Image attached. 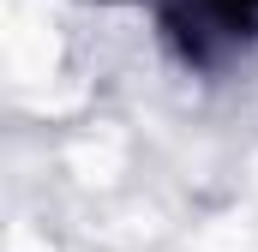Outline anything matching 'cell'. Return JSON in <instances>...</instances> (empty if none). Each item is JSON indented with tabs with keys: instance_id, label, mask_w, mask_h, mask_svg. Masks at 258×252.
<instances>
[{
	"instance_id": "6da1fadb",
	"label": "cell",
	"mask_w": 258,
	"mask_h": 252,
	"mask_svg": "<svg viewBox=\"0 0 258 252\" xmlns=\"http://www.w3.org/2000/svg\"><path fill=\"white\" fill-rule=\"evenodd\" d=\"M156 24L162 42L198 72L258 48V0H156Z\"/></svg>"
}]
</instances>
